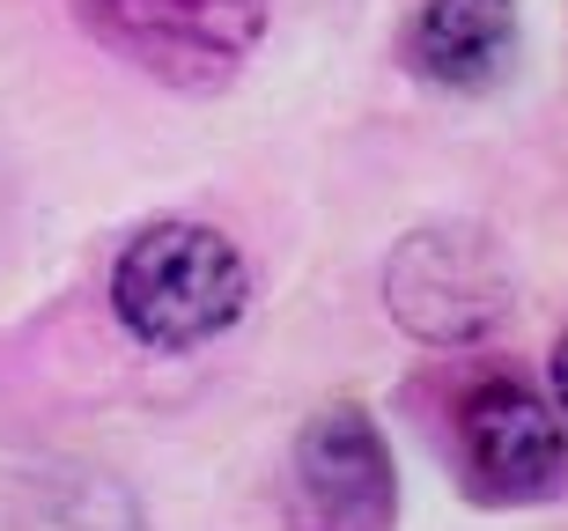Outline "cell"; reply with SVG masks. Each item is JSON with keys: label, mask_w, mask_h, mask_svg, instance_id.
I'll list each match as a JSON object with an SVG mask.
<instances>
[{"label": "cell", "mask_w": 568, "mask_h": 531, "mask_svg": "<svg viewBox=\"0 0 568 531\" xmlns=\"http://www.w3.org/2000/svg\"><path fill=\"white\" fill-rule=\"evenodd\" d=\"M458 472L480 502H539L568 472V428L517 369H487L458 391Z\"/></svg>", "instance_id": "5"}, {"label": "cell", "mask_w": 568, "mask_h": 531, "mask_svg": "<svg viewBox=\"0 0 568 531\" xmlns=\"http://www.w3.org/2000/svg\"><path fill=\"white\" fill-rule=\"evenodd\" d=\"M274 0H74V22L111 60L163 89H222L266 38Z\"/></svg>", "instance_id": "3"}, {"label": "cell", "mask_w": 568, "mask_h": 531, "mask_svg": "<svg viewBox=\"0 0 568 531\" xmlns=\"http://www.w3.org/2000/svg\"><path fill=\"white\" fill-rule=\"evenodd\" d=\"M252 303V258L207 222H148L111 258V318L155 355L222 340Z\"/></svg>", "instance_id": "1"}, {"label": "cell", "mask_w": 568, "mask_h": 531, "mask_svg": "<svg viewBox=\"0 0 568 531\" xmlns=\"http://www.w3.org/2000/svg\"><path fill=\"white\" fill-rule=\"evenodd\" d=\"M517 38H525L517 0H422L399 52L422 82L480 96L517 67Z\"/></svg>", "instance_id": "6"}, {"label": "cell", "mask_w": 568, "mask_h": 531, "mask_svg": "<svg viewBox=\"0 0 568 531\" xmlns=\"http://www.w3.org/2000/svg\"><path fill=\"white\" fill-rule=\"evenodd\" d=\"M8 531H148V517L119 472L67 458V466H38L16 480Z\"/></svg>", "instance_id": "7"}, {"label": "cell", "mask_w": 568, "mask_h": 531, "mask_svg": "<svg viewBox=\"0 0 568 531\" xmlns=\"http://www.w3.org/2000/svg\"><path fill=\"white\" fill-rule=\"evenodd\" d=\"M547 377H554V406L568 413V333L554 340V361H547Z\"/></svg>", "instance_id": "8"}, {"label": "cell", "mask_w": 568, "mask_h": 531, "mask_svg": "<svg viewBox=\"0 0 568 531\" xmlns=\"http://www.w3.org/2000/svg\"><path fill=\"white\" fill-rule=\"evenodd\" d=\"M281 531H399V466L355 399L317 406L295 428Z\"/></svg>", "instance_id": "4"}, {"label": "cell", "mask_w": 568, "mask_h": 531, "mask_svg": "<svg viewBox=\"0 0 568 531\" xmlns=\"http://www.w3.org/2000/svg\"><path fill=\"white\" fill-rule=\"evenodd\" d=\"M517 274L480 222H422L384 258V310L428 347H473L509 318Z\"/></svg>", "instance_id": "2"}]
</instances>
